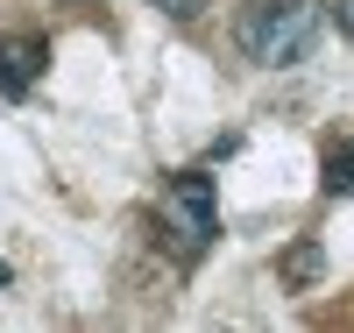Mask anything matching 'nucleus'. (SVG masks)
<instances>
[{"instance_id":"obj_1","label":"nucleus","mask_w":354,"mask_h":333,"mask_svg":"<svg viewBox=\"0 0 354 333\" xmlns=\"http://www.w3.org/2000/svg\"><path fill=\"white\" fill-rule=\"evenodd\" d=\"M319 15H326L319 0H255L248 21H241V50L255 64L283 71V64H298V57L319 43Z\"/></svg>"},{"instance_id":"obj_2","label":"nucleus","mask_w":354,"mask_h":333,"mask_svg":"<svg viewBox=\"0 0 354 333\" xmlns=\"http://www.w3.org/2000/svg\"><path fill=\"white\" fill-rule=\"evenodd\" d=\"M156 220H163V241L177 255H205L213 249V234H220V206H213V177L205 170H177L170 185H163V206H156Z\"/></svg>"},{"instance_id":"obj_3","label":"nucleus","mask_w":354,"mask_h":333,"mask_svg":"<svg viewBox=\"0 0 354 333\" xmlns=\"http://www.w3.org/2000/svg\"><path fill=\"white\" fill-rule=\"evenodd\" d=\"M43 64H50L43 36H0V93H8V100H28V93H36Z\"/></svg>"},{"instance_id":"obj_4","label":"nucleus","mask_w":354,"mask_h":333,"mask_svg":"<svg viewBox=\"0 0 354 333\" xmlns=\"http://www.w3.org/2000/svg\"><path fill=\"white\" fill-rule=\"evenodd\" d=\"M277 269H283V284H290V291H305V284L319 277V269H326V255H319V241H298V249H290Z\"/></svg>"},{"instance_id":"obj_5","label":"nucleus","mask_w":354,"mask_h":333,"mask_svg":"<svg viewBox=\"0 0 354 333\" xmlns=\"http://www.w3.org/2000/svg\"><path fill=\"white\" fill-rule=\"evenodd\" d=\"M333 199H354V142H340L333 156H326V177H319Z\"/></svg>"},{"instance_id":"obj_6","label":"nucleus","mask_w":354,"mask_h":333,"mask_svg":"<svg viewBox=\"0 0 354 333\" xmlns=\"http://www.w3.org/2000/svg\"><path fill=\"white\" fill-rule=\"evenodd\" d=\"M326 15H333L340 36H354V0H326Z\"/></svg>"},{"instance_id":"obj_7","label":"nucleus","mask_w":354,"mask_h":333,"mask_svg":"<svg viewBox=\"0 0 354 333\" xmlns=\"http://www.w3.org/2000/svg\"><path fill=\"white\" fill-rule=\"evenodd\" d=\"M156 8H163V15H198L205 0H156Z\"/></svg>"}]
</instances>
